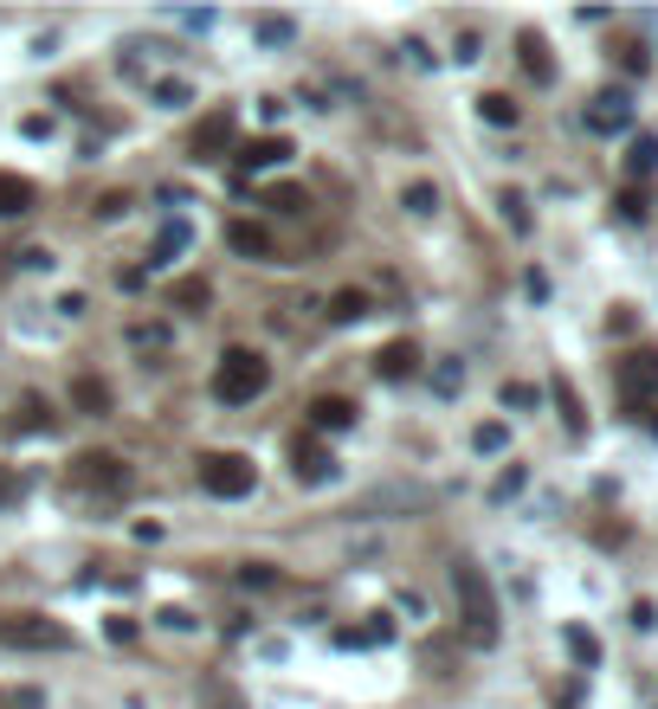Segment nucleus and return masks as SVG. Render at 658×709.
Returning <instances> with one entry per match:
<instances>
[{
  "mask_svg": "<svg viewBox=\"0 0 658 709\" xmlns=\"http://www.w3.org/2000/svg\"><path fill=\"white\" fill-rule=\"evenodd\" d=\"M272 387V361L252 349H226L214 368V400H226V407H252L259 394Z\"/></svg>",
  "mask_w": 658,
  "mask_h": 709,
  "instance_id": "nucleus-1",
  "label": "nucleus"
},
{
  "mask_svg": "<svg viewBox=\"0 0 658 709\" xmlns=\"http://www.w3.org/2000/svg\"><path fill=\"white\" fill-rule=\"evenodd\" d=\"M452 593H458V620H465V633L478 638V645H491V638H498V593H491L484 567L458 562V567H452Z\"/></svg>",
  "mask_w": 658,
  "mask_h": 709,
  "instance_id": "nucleus-2",
  "label": "nucleus"
},
{
  "mask_svg": "<svg viewBox=\"0 0 658 709\" xmlns=\"http://www.w3.org/2000/svg\"><path fill=\"white\" fill-rule=\"evenodd\" d=\"M252 484H259L252 458H239V452H207V458H201V491L219 496V503H232V496H252Z\"/></svg>",
  "mask_w": 658,
  "mask_h": 709,
  "instance_id": "nucleus-3",
  "label": "nucleus"
},
{
  "mask_svg": "<svg viewBox=\"0 0 658 709\" xmlns=\"http://www.w3.org/2000/svg\"><path fill=\"white\" fill-rule=\"evenodd\" d=\"M72 484L77 491H97V496H130V465L117 452H77L72 458Z\"/></svg>",
  "mask_w": 658,
  "mask_h": 709,
  "instance_id": "nucleus-4",
  "label": "nucleus"
},
{
  "mask_svg": "<svg viewBox=\"0 0 658 709\" xmlns=\"http://www.w3.org/2000/svg\"><path fill=\"white\" fill-rule=\"evenodd\" d=\"M0 645H13V651H72V633L59 620H46V613H13V620H0Z\"/></svg>",
  "mask_w": 658,
  "mask_h": 709,
  "instance_id": "nucleus-5",
  "label": "nucleus"
},
{
  "mask_svg": "<svg viewBox=\"0 0 658 709\" xmlns=\"http://www.w3.org/2000/svg\"><path fill=\"white\" fill-rule=\"evenodd\" d=\"M620 394L639 407V400H653L658 394V349H633L620 361Z\"/></svg>",
  "mask_w": 658,
  "mask_h": 709,
  "instance_id": "nucleus-6",
  "label": "nucleus"
},
{
  "mask_svg": "<svg viewBox=\"0 0 658 709\" xmlns=\"http://www.w3.org/2000/svg\"><path fill=\"white\" fill-rule=\"evenodd\" d=\"M626 123H633V97H626V91H600V97L587 104V130H594V136H620Z\"/></svg>",
  "mask_w": 658,
  "mask_h": 709,
  "instance_id": "nucleus-7",
  "label": "nucleus"
},
{
  "mask_svg": "<svg viewBox=\"0 0 658 709\" xmlns=\"http://www.w3.org/2000/svg\"><path fill=\"white\" fill-rule=\"evenodd\" d=\"M232 136H239V117L232 110H214V117H201V130H194V161H214V155H226L232 148Z\"/></svg>",
  "mask_w": 658,
  "mask_h": 709,
  "instance_id": "nucleus-8",
  "label": "nucleus"
},
{
  "mask_svg": "<svg viewBox=\"0 0 658 709\" xmlns=\"http://www.w3.org/2000/svg\"><path fill=\"white\" fill-rule=\"evenodd\" d=\"M291 471H297V484H330V478H336V458H330L316 438H297V445H291Z\"/></svg>",
  "mask_w": 658,
  "mask_h": 709,
  "instance_id": "nucleus-9",
  "label": "nucleus"
},
{
  "mask_svg": "<svg viewBox=\"0 0 658 709\" xmlns=\"http://www.w3.org/2000/svg\"><path fill=\"white\" fill-rule=\"evenodd\" d=\"M310 425H316V432H349V425H356V400L316 394V400H310Z\"/></svg>",
  "mask_w": 658,
  "mask_h": 709,
  "instance_id": "nucleus-10",
  "label": "nucleus"
},
{
  "mask_svg": "<svg viewBox=\"0 0 658 709\" xmlns=\"http://www.w3.org/2000/svg\"><path fill=\"white\" fill-rule=\"evenodd\" d=\"M39 207V188L26 181V175H7L0 168V219H20V213Z\"/></svg>",
  "mask_w": 658,
  "mask_h": 709,
  "instance_id": "nucleus-11",
  "label": "nucleus"
},
{
  "mask_svg": "<svg viewBox=\"0 0 658 709\" xmlns=\"http://www.w3.org/2000/svg\"><path fill=\"white\" fill-rule=\"evenodd\" d=\"M374 374L381 381H407V374H420V349L400 336V343H387V349L374 354Z\"/></svg>",
  "mask_w": 658,
  "mask_h": 709,
  "instance_id": "nucleus-12",
  "label": "nucleus"
},
{
  "mask_svg": "<svg viewBox=\"0 0 658 709\" xmlns=\"http://www.w3.org/2000/svg\"><path fill=\"white\" fill-rule=\"evenodd\" d=\"M226 245L246 252V259H272V232L252 226V219H232V226H226Z\"/></svg>",
  "mask_w": 658,
  "mask_h": 709,
  "instance_id": "nucleus-13",
  "label": "nucleus"
},
{
  "mask_svg": "<svg viewBox=\"0 0 658 709\" xmlns=\"http://www.w3.org/2000/svg\"><path fill=\"white\" fill-rule=\"evenodd\" d=\"M285 155H291V142H285V136H259V142L239 148V168H278Z\"/></svg>",
  "mask_w": 658,
  "mask_h": 709,
  "instance_id": "nucleus-14",
  "label": "nucleus"
},
{
  "mask_svg": "<svg viewBox=\"0 0 658 709\" xmlns=\"http://www.w3.org/2000/svg\"><path fill=\"white\" fill-rule=\"evenodd\" d=\"M516 52H523V71H529L536 84H549V77H555V59H549L542 33H523V39H516Z\"/></svg>",
  "mask_w": 658,
  "mask_h": 709,
  "instance_id": "nucleus-15",
  "label": "nucleus"
},
{
  "mask_svg": "<svg viewBox=\"0 0 658 709\" xmlns=\"http://www.w3.org/2000/svg\"><path fill=\"white\" fill-rule=\"evenodd\" d=\"M72 407H77V413H110V387L91 381V374H77V381H72Z\"/></svg>",
  "mask_w": 658,
  "mask_h": 709,
  "instance_id": "nucleus-16",
  "label": "nucleus"
},
{
  "mask_svg": "<svg viewBox=\"0 0 658 709\" xmlns=\"http://www.w3.org/2000/svg\"><path fill=\"white\" fill-rule=\"evenodd\" d=\"M478 117H484L491 130H511V123H516V104L504 97V91H484V97H478Z\"/></svg>",
  "mask_w": 658,
  "mask_h": 709,
  "instance_id": "nucleus-17",
  "label": "nucleus"
},
{
  "mask_svg": "<svg viewBox=\"0 0 658 709\" xmlns=\"http://www.w3.org/2000/svg\"><path fill=\"white\" fill-rule=\"evenodd\" d=\"M368 316V290H336L330 297V323H362Z\"/></svg>",
  "mask_w": 658,
  "mask_h": 709,
  "instance_id": "nucleus-18",
  "label": "nucleus"
},
{
  "mask_svg": "<svg viewBox=\"0 0 658 709\" xmlns=\"http://www.w3.org/2000/svg\"><path fill=\"white\" fill-rule=\"evenodd\" d=\"M658 168V136H633V148H626V175L639 181V175H653Z\"/></svg>",
  "mask_w": 658,
  "mask_h": 709,
  "instance_id": "nucleus-19",
  "label": "nucleus"
},
{
  "mask_svg": "<svg viewBox=\"0 0 658 709\" xmlns=\"http://www.w3.org/2000/svg\"><path fill=\"white\" fill-rule=\"evenodd\" d=\"M555 407H562L569 432H587V413H582V400H575V387H569V381H555Z\"/></svg>",
  "mask_w": 658,
  "mask_h": 709,
  "instance_id": "nucleus-20",
  "label": "nucleus"
},
{
  "mask_svg": "<svg viewBox=\"0 0 658 709\" xmlns=\"http://www.w3.org/2000/svg\"><path fill=\"white\" fill-rule=\"evenodd\" d=\"M181 245H188V226H181V219H175V226H168V232H161V245H155V259H148V265H168V259H175V252H181Z\"/></svg>",
  "mask_w": 658,
  "mask_h": 709,
  "instance_id": "nucleus-21",
  "label": "nucleus"
},
{
  "mask_svg": "<svg viewBox=\"0 0 658 709\" xmlns=\"http://www.w3.org/2000/svg\"><path fill=\"white\" fill-rule=\"evenodd\" d=\"M400 201H407V213H433L439 207V188H433V181H414Z\"/></svg>",
  "mask_w": 658,
  "mask_h": 709,
  "instance_id": "nucleus-22",
  "label": "nucleus"
},
{
  "mask_svg": "<svg viewBox=\"0 0 658 709\" xmlns=\"http://www.w3.org/2000/svg\"><path fill=\"white\" fill-rule=\"evenodd\" d=\"M130 343L136 349H168V329L161 323H130Z\"/></svg>",
  "mask_w": 658,
  "mask_h": 709,
  "instance_id": "nucleus-23",
  "label": "nucleus"
},
{
  "mask_svg": "<svg viewBox=\"0 0 658 709\" xmlns=\"http://www.w3.org/2000/svg\"><path fill=\"white\" fill-rule=\"evenodd\" d=\"M239 587H278V567H272V562H246V567H239Z\"/></svg>",
  "mask_w": 658,
  "mask_h": 709,
  "instance_id": "nucleus-24",
  "label": "nucleus"
},
{
  "mask_svg": "<svg viewBox=\"0 0 658 709\" xmlns=\"http://www.w3.org/2000/svg\"><path fill=\"white\" fill-rule=\"evenodd\" d=\"M39 425H52V413H46L39 400H20V420H13V432H39Z\"/></svg>",
  "mask_w": 658,
  "mask_h": 709,
  "instance_id": "nucleus-25",
  "label": "nucleus"
},
{
  "mask_svg": "<svg viewBox=\"0 0 658 709\" xmlns=\"http://www.w3.org/2000/svg\"><path fill=\"white\" fill-rule=\"evenodd\" d=\"M504 438H511V432H504V425L491 420V425H478V432H471V445H478V452H504Z\"/></svg>",
  "mask_w": 658,
  "mask_h": 709,
  "instance_id": "nucleus-26",
  "label": "nucleus"
},
{
  "mask_svg": "<svg viewBox=\"0 0 658 709\" xmlns=\"http://www.w3.org/2000/svg\"><path fill=\"white\" fill-rule=\"evenodd\" d=\"M272 207H278V213H303V207H310V194H303V188H272Z\"/></svg>",
  "mask_w": 658,
  "mask_h": 709,
  "instance_id": "nucleus-27",
  "label": "nucleus"
},
{
  "mask_svg": "<svg viewBox=\"0 0 658 709\" xmlns=\"http://www.w3.org/2000/svg\"><path fill=\"white\" fill-rule=\"evenodd\" d=\"M569 651H575L582 664H594V658H600V645H594V633H582V626H569Z\"/></svg>",
  "mask_w": 658,
  "mask_h": 709,
  "instance_id": "nucleus-28",
  "label": "nucleus"
},
{
  "mask_svg": "<svg viewBox=\"0 0 658 709\" xmlns=\"http://www.w3.org/2000/svg\"><path fill=\"white\" fill-rule=\"evenodd\" d=\"M175 303H207V278H181L175 284Z\"/></svg>",
  "mask_w": 658,
  "mask_h": 709,
  "instance_id": "nucleus-29",
  "label": "nucleus"
},
{
  "mask_svg": "<svg viewBox=\"0 0 658 709\" xmlns=\"http://www.w3.org/2000/svg\"><path fill=\"white\" fill-rule=\"evenodd\" d=\"M504 219H511L516 232H529V213H523V194H504Z\"/></svg>",
  "mask_w": 658,
  "mask_h": 709,
  "instance_id": "nucleus-30",
  "label": "nucleus"
},
{
  "mask_svg": "<svg viewBox=\"0 0 658 709\" xmlns=\"http://www.w3.org/2000/svg\"><path fill=\"white\" fill-rule=\"evenodd\" d=\"M620 65H626V71H639V77H646V65H653V59H646V46H620Z\"/></svg>",
  "mask_w": 658,
  "mask_h": 709,
  "instance_id": "nucleus-31",
  "label": "nucleus"
},
{
  "mask_svg": "<svg viewBox=\"0 0 658 709\" xmlns=\"http://www.w3.org/2000/svg\"><path fill=\"white\" fill-rule=\"evenodd\" d=\"M620 213H626V219H646V194H639V188H626V194H620Z\"/></svg>",
  "mask_w": 658,
  "mask_h": 709,
  "instance_id": "nucleus-32",
  "label": "nucleus"
},
{
  "mask_svg": "<svg viewBox=\"0 0 658 709\" xmlns=\"http://www.w3.org/2000/svg\"><path fill=\"white\" fill-rule=\"evenodd\" d=\"M504 407H536V387H523V381H511V387H504Z\"/></svg>",
  "mask_w": 658,
  "mask_h": 709,
  "instance_id": "nucleus-33",
  "label": "nucleus"
},
{
  "mask_svg": "<svg viewBox=\"0 0 658 709\" xmlns=\"http://www.w3.org/2000/svg\"><path fill=\"white\" fill-rule=\"evenodd\" d=\"M633 626H639V633H653V626H658V606H653V600H639V606H633Z\"/></svg>",
  "mask_w": 658,
  "mask_h": 709,
  "instance_id": "nucleus-34",
  "label": "nucleus"
},
{
  "mask_svg": "<svg viewBox=\"0 0 658 709\" xmlns=\"http://www.w3.org/2000/svg\"><path fill=\"white\" fill-rule=\"evenodd\" d=\"M97 213H104V219H117V213H130V194H104V201H97Z\"/></svg>",
  "mask_w": 658,
  "mask_h": 709,
  "instance_id": "nucleus-35",
  "label": "nucleus"
},
{
  "mask_svg": "<svg viewBox=\"0 0 658 709\" xmlns=\"http://www.w3.org/2000/svg\"><path fill=\"white\" fill-rule=\"evenodd\" d=\"M13 496H20V478H7V471H0V503H13Z\"/></svg>",
  "mask_w": 658,
  "mask_h": 709,
  "instance_id": "nucleus-36",
  "label": "nucleus"
}]
</instances>
